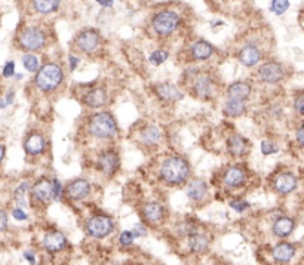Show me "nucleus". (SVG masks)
Returning <instances> with one entry per match:
<instances>
[{
  "instance_id": "3",
  "label": "nucleus",
  "mask_w": 304,
  "mask_h": 265,
  "mask_svg": "<svg viewBox=\"0 0 304 265\" xmlns=\"http://www.w3.org/2000/svg\"><path fill=\"white\" fill-rule=\"evenodd\" d=\"M116 120L109 113H98L89 120V132L98 138H109L116 132Z\"/></svg>"
},
{
  "instance_id": "6",
  "label": "nucleus",
  "mask_w": 304,
  "mask_h": 265,
  "mask_svg": "<svg viewBox=\"0 0 304 265\" xmlns=\"http://www.w3.org/2000/svg\"><path fill=\"white\" fill-rule=\"evenodd\" d=\"M20 43L27 51H36L40 49L45 43V34L39 28H26L20 34Z\"/></svg>"
},
{
  "instance_id": "7",
  "label": "nucleus",
  "mask_w": 304,
  "mask_h": 265,
  "mask_svg": "<svg viewBox=\"0 0 304 265\" xmlns=\"http://www.w3.org/2000/svg\"><path fill=\"white\" fill-rule=\"evenodd\" d=\"M258 77L264 83H278L279 80L283 77V70L282 67L276 63H266L260 67L258 70Z\"/></svg>"
},
{
  "instance_id": "41",
  "label": "nucleus",
  "mask_w": 304,
  "mask_h": 265,
  "mask_svg": "<svg viewBox=\"0 0 304 265\" xmlns=\"http://www.w3.org/2000/svg\"><path fill=\"white\" fill-rule=\"evenodd\" d=\"M52 184H53V199H60V196H61V182L58 179H53Z\"/></svg>"
},
{
  "instance_id": "25",
  "label": "nucleus",
  "mask_w": 304,
  "mask_h": 265,
  "mask_svg": "<svg viewBox=\"0 0 304 265\" xmlns=\"http://www.w3.org/2000/svg\"><path fill=\"white\" fill-rule=\"evenodd\" d=\"M206 184L201 181V179H193L190 184H189V188H187V196L190 197L191 200H201L206 196Z\"/></svg>"
},
{
  "instance_id": "19",
  "label": "nucleus",
  "mask_w": 304,
  "mask_h": 265,
  "mask_svg": "<svg viewBox=\"0 0 304 265\" xmlns=\"http://www.w3.org/2000/svg\"><path fill=\"white\" fill-rule=\"evenodd\" d=\"M105 100H107V93H105V90L101 88L92 89V90H89L88 93L83 97L85 104H86L88 107H92V108H98V107L104 105Z\"/></svg>"
},
{
  "instance_id": "8",
  "label": "nucleus",
  "mask_w": 304,
  "mask_h": 265,
  "mask_svg": "<svg viewBox=\"0 0 304 265\" xmlns=\"http://www.w3.org/2000/svg\"><path fill=\"white\" fill-rule=\"evenodd\" d=\"M67 246V239L60 231H48L43 237V248L48 252H60Z\"/></svg>"
},
{
  "instance_id": "11",
  "label": "nucleus",
  "mask_w": 304,
  "mask_h": 265,
  "mask_svg": "<svg viewBox=\"0 0 304 265\" xmlns=\"http://www.w3.org/2000/svg\"><path fill=\"white\" fill-rule=\"evenodd\" d=\"M117 166H119V157L114 152H104L98 157V167L107 175H113Z\"/></svg>"
},
{
  "instance_id": "49",
  "label": "nucleus",
  "mask_w": 304,
  "mask_h": 265,
  "mask_svg": "<svg viewBox=\"0 0 304 265\" xmlns=\"http://www.w3.org/2000/svg\"><path fill=\"white\" fill-rule=\"evenodd\" d=\"M6 105H8V102H6V100H2V98H0V108H5Z\"/></svg>"
},
{
  "instance_id": "13",
  "label": "nucleus",
  "mask_w": 304,
  "mask_h": 265,
  "mask_svg": "<svg viewBox=\"0 0 304 265\" xmlns=\"http://www.w3.org/2000/svg\"><path fill=\"white\" fill-rule=\"evenodd\" d=\"M33 196L40 202H49L53 199V184L48 179H42L33 188Z\"/></svg>"
},
{
  "instance_id": "50",
  "label": "nucleus",
  "mask_w": 304,
  "mask_h": 265,
  "mask_svg": "<svg viewBox=\"0 0 304 265\" xmlns=\"http://www.w3.org/2000/svg\"><path fill=\"white\" fill-rule=\"evenodd\" d=\"M3 156H5V147L0 145V162H2V159H3Z\"/></svg>"
},
{
  "instance_id": "32",
  "label": "nucleus",
  "mask_w": 304,
  "mask_h": 265,
  "mask_svg": "<svg viewBox=\"0 0 304 265\" xmlns=\"http://www.w3.org/2000/svg\"><path fill=\"white\" fill-rule=\"evenodd\" d=\"M23 64L28 71H36L39 68V61L34 55H24L23 56Z\"/></svg>"
},
{
  "instance_id": "27",
  "label": "nucleus",
  "mask_w": 304,
  "mask_h": 265,
  "mask_svg": "<svg viewBox=\"0 0 304 265\" xmlns=\"http://www.w3.org/2000/svg\"><path fill=\"white\" fill-rule=\"evenodd\" d=\"M212 52L214 49L208 42H198V43H194V46L191 49V53L196 60H208L212 55Z\"/></svg>"
},
{
  "instance_id": "1",
  "label": "nucleus",
  "mask_w": 304,
  "mask_h": 265,
  "mask_svg": "<svg viewBox=\"0 0 304 265\" xmlns=\"http://www.w3.org/2000/svg\"><path fill=\"white\" fill-rule=\"evenodd\" d=\"M189 164L184 159L181 157H169L166 159L162 169H160V175L169 184H180L183 182L186 178L189 177Z\"/></svg>"
},
{
  "instance_id": "22",
  "label": "nucleus",
  "mask_w": 304,
  "mask_h": 265,
  "mask_svg": "<svg viewBox=\"0 0 304 265\" xmlns=\"http://www.w3.org/2000/svg\"><path fill=\"white\" fill-rule=\"evenodd\" d=\"M227 148L230 154L233 156H242L248 152V141L241 137V135H235L227 141Z\"/></svg>"
},
{
  "instance_id": "36",
  "label": "nucleus",
  "mask_w": 304,
  "mask_h": 265,
  "mask_svg": "<svg viewBox=\"0 0 304 265\" xmlns=\"http://www.w3.org/2000/svg\"><path fill=\"white\" fill-rule=\"evenodd\" d=\"M135 239V234L132 233V231H123L122 234H120V243L123 244V246H129V244H132V241Z\"/></svg>"
},
{
  "instance_id": "30",
  "label": "nucleus",
  "mask_w": 304,
  "mask_h": 265,
  "mask_svg": "<svg viewBox=\"0 0 304 265\" xmlns=\"http://www.w3.org/2000/svg\"><path fill=\"white\" fill-rule=\"evenodd\" d=\"M160 138V132L156 126H147L141 132V141L147 142V144H154Z\"/></svg>"
},
{
  "instance_id": "10",
  "label": "nucleus",
  "mask_w": 304,
  "mask_h": 265,
  "mask_svg": "<svg viewBox=\"0 0 304 265\" xmlns=\"http://www.w3.org/2000/svg\"><path fill=\"white\" fill-rule=\"evenodd\" d=\"M89 194V184L85 179H76L65 188V196L71 200H80Z\"/></svg>"
},
{
  "instance_id": "14",
  "label": "nucleus",
  "mask_w": 304,
  "mask_h": 265,
  "mask_svg": "<svg viewBox=\"0 0 304 265\" xmlns=\"http://www.w3.org/2000/svg\"><path fill=\"white\" fill-rule=\"evenodd\" d=\"M275 188L278 190L279 193L282 194H287V193H291L292 190L297 187V179L292 174H279L278 177L275 178Z\"/></svg>"
},
{
  "instance_id": "23",
  "label": "nucleus",
  "mask_w": 304,
  "mask_h": 265,
  "mask_svg": "<svg viewBox=\"0 0 304 265\" xmlns=\"http://www.w3.org/2000/svg\"><path fill=\"white\" fill-rule=\"evenodd\" d=\"M243 181H245V172L241 167H230L226 172L224 184L227 187H239L241 184H243Z\"/></svg>"
},
{
  "instance_id": "28",
  "label": "nucleus",
  "mask_w": 304,
  "mask_h": 265,
  "mask_svg": "<svg viewBox=\"0 0 304 265\" xmlns=\"http://www.w3.org/2000/svg\"><path fill=\"white\" fill-rule=\"evenodd\" d=\"M224 113L231 117L241 116L245 113V102L243 101H235V100H228L224 105Z\"/></svg>"
},
{
  "instance_id": "43",
  "label": "nucleus",
  "mask_w": 304,
  "mask_h": 265,
  "mask_svg": "<svg viewBox=\"0 0 304 265\" xmlns=\"http://www.w3.org/2000/svg\"><path fill=\"white\" fill-rule=\"evenodd\" d=\"M6 225H8V215H6V212L0 211V231L5 230Z\"/></svg>"
},
{
  "instance_id": "12",
  "label": "nucleus",
  "mask_w": 304,
  "mask_h": 265,
  "mask_svg": "<svg viewBox=\"0 0 304 265\" xmlns=\"http://www.w3.org/2000/svg\"><path fill=\"white\" fill-rule=\"evenodd\" d=\"M156 93L164 101H178V100L183 98L181 90L175 85H172V83H160V85H157L156 86Z\"/></svg>"
},
{
  "instance_id": "42",
  "label": "nucleus",
  "mask_w": 304,
  "mask_h": 265,
  "mask_svg": "<svg viewBox=\"0 0 304 265\" xmlns=\"http://www.w3.org/2000/svg\"><path fill=\"white\" fill-rule=\"evenodd\" d=\"M12 215L16 221H26L27 219V214L23 211V209H13Z\"/></svg>"
},
{
  "instance_id": "40",
  "label": "nucleus",
  "mask_w": 304,
  "mask_h": 265,
  "mask_svg": "<svg viewBox=\"0 0 304 265\" xmlns=\"http://www.w3.org/2000/svg\"><path fill=\"white\" fill-rule=\"evenodd\" d=\"M132 233L135 234V237H139V236H146V234H147V230H146V227H144L142 224H139L138 222V224H135Z\"/></svg>"
},
{
  "instance_id": "47",
  "label": "nucleus",
  "mask_w": 304,
  "mask_h": 265,
  "mask_svg": "<svg viewBox=\"0 0 304 265\" xmlns=\"http://www.w3.org/2000/svg\"><path fill=\"white\" fill-rule=\"evenodd\" d=\"M5 100H6V102H8V104H12V101H13V90H11V92H9V93L6 95V98H5Z\"/></svg>"
},
{
  "instance_id": "31",
  "label": "nucleus",
  "mask_w": 304,
  "mask_h": 265,
  "mask_svg": "<svg viewBox=\"0 0 304 265\" xmlns=\"http://www.w3.org/2000/svg\"><path fill=\"white\" fill-rule=\"evenodd\" d=\"M28 190V182H23L18 188L15 190V202L21 206L26 204V193Z\"/></svg>"
},
{
  "instance_id": "37",
  "label": "nucleus",
  "mask_w": 304,
  "mask_h": 265,
  "mask_svg": "<svg viewBox=\"0 0 304 265\" xmlns=\"http://www.w3.org/2000/svg\"><path fill=\"white\" fill-rule=\"evenodd\" d=\"M248 202H245V200H233V202H230V207L231 209H235V211H238V212H243L245 209H248Z\"/></svg>"
},
{
  "instance_id": "18",
  "label": "nucleus",
  "mask_w": 304,
  "mask_h": 265,
  "mask_svg": "<svg viewBox=\"0 0 304 265\" xmlns=\"http://www.w3.org/2000/svg\"><path fill=\"white\" fill-rule=\"evenodd\" d=\"M194 90L201 98H209L212 95V80L208 74H199L194 82Z\"/></svg>"
},
{
  "instance_id": "26",
  "label": "nucleus",
  "mask_w": 304,
  "mask_h": 265,
  "mask_svg": "<svg viewBox=\"0 0 304 265\" xmlns=\"http://www.w3.org/2000/svg\"><path fill=\"white\" fill-rule=\"evenodd\" d=\"M189 248H190L191 252L203 253L208 249V239L203 234L196 233L189 237Z\"/></svg>"
},
{
  "instance_id": "39",
  "label": "nucleus",
  "mask_w": 304,
  "mask_h": 265,
  "mask_svg": "<svg viewBox=\"0 0 304 265\" xmlns=\"http://www.w3.org/2000/svg\"><path fill=\"white\" fill-rule=\"evenodd\" d=\"M294 108H295V111L300 114H304V93L303 95H300L295 102H294Z\"/></svg>"
},
{
  "instance_id": "16",
  "label": "nucleus",
  "mask_w": 304,
  "mask_h": 265,
  "mask_svg": "<svg viewBox=\"0 0 304 265\" xmlns=\"http://www.w3.org/2000/svg\"><path fill=\"white\" fill-rule=\"evenodd\" d=\"M251 93V86L245 82H236L233 83L227 90L228 100H235V101H245Z\"/></svg>"
},
{
  "instance_id": "44",
  "label": "nucleus",
  "mask_w": 304,
  "mask_h": 265,
  "mask_svg": "<svg viewBox=\"0 0 304 265\" xmlns=\"http://www.w3.org/2000/svg\"><path fill=\"white\" fill-rule=\"evenodd\" d=\"M24 258L30 262V265L36 264V258H34V253L33 252H24Z\"/></svg>"
},
{
  "instance_id": "5",
  "label": "nucleus",
  "mask_w": 304,
  "mask_h": 265,
  "mask_svg": "<svg viewBox=\"0 0 304 265\" xmlns=\"http://www.w3.org/2000/svg\"><path fill=\"white\" fill-rule=\"evenodd\" d=\"M180 24V16L172 11H164L157 13L153 20V28L159 34H171Z\"/></svg>"
},
{
  "instance_id": "46",
  "label": "nucleus",
  "mask_w": 304,
  "mask_h": 265,
  "mask_svg": "<svg viewBox=\"0 0 304 265\" xmlns=\"http://www.w3.org/2000/svg\"><path fill=\"white\" fill-rule=\"evenodd\" d=\"M68 61H70V68H71V71H73L77 67V64H79V58H76L75 55H70Z\"/></svg>"
},
{
  "instance_id": "29",
  "label": "nucleus",
  "mask_w": 304,
  "mask_h": 265,
  "mask_svg": "<svg viewBox=\"0 0 304 265\" xmlns=\"http://www.w3.org/2000/svg\"><path fill=\"white\" fill-rule=\"evenodd\" d=\"M33 6H34V9H36V11H39V12L49 13V12H53V11H57V9H58V6H60V2H55V0H48V2L36 0V2H33Z\"/></svg>"
},
{
  "instance_id": "34",
  "label": "nucleus",
  "mask_w": 304,
  "mask_h": 265,
  "mask_svg": "<svg viewBox=\"0 0 304 265\" xmlns=\"http://www.w3.org/2000/svg\"><path fill=\"white\" fill-rule=\"evenodd\" d=\"M168 60V53L165 51H154L150 55V63L154 65H160L162 63H165Z\"/></svg>"
},
{
  "instance_id": "20",
  "label": "nucleus",
  "mask_w": 304,
  "mask_h": 265,
  "mask_svg": "<svg viewBox=\"0 0 304 265\" xmlns=\"http://www.w3.org/2000/svg\"><path fill=\"white\" fill-rule=\"evenodd\" d=\"M294 225H295L294 224V219L287 218V216H282V218L276 219V222L273 224V233L278 237H287V236H290L292 233Z\"/></svg>"
},
{
  "instance_id": "45",
  "label": "nucleus",
  "mask_w": 304,
  "mask_h": 265,
  "mask_svg": "<svg viewBox=\"0 0 304 265\" xmlns=\"http://www.w3.org/2000/svg\"><path fill=\"white\" fill-rule=\"evenodd\" d=\"M297 141H298L301 145H304V125L297 130Z\"/></svg>"
},
{
  "instance_id": "15",
  "label": "nucleus",
  "mask_w": 304,
  "mask_h": 265,
  "mask_svg": "<svg viewBox=\"0 0 304 265\" xmlns=\"http://www.w3.org/2000/svg\"><path fill=\"white\" fill-rule=\"evenodd\" d=\"M272 253H273V258L278 262H288V261H291L292 256L295 255V248L292 246L291 243L282 241V243H278L273 248Z\"/></svg>"
},
{
  "instance_id": "17",
  "label": "nucleus",
  "mask_w": 304,
  "mask_h": 265,
  "mask_svg": "<svg viewBox=\"0 0 304 265\" xmlns=\"http://www.w3.org/2000/svg\"><path fill=\"white\" fill-rule=\"evenodd\" d=\"M142 216L147 222L150 224H157L164 218V207L157 203H147L142 207Z\"/></svg>"
},
{
  "instance_id": "9",
  "label": "nucleus",
  "mask_w": 304,
  "mask_h": 265,
  "mask_svg": "<svg viewBox=\"0 0 304 265\" xmlns=\"http://www.w3.org/2000/svg\"><path fill=\"white\" fill-rule=\"evenodd\" d=\"M77 48L83 52H94L100 45V34L95 30H88L79 34L76 40Z\"/></svg>"
},
{
  "instance_id": "48",
  "label": "nucleus",
  "mask_w": 304,
  "mask_h": 265,
  "mask_svg": "<svg viewBox=\"0 0 304 265\" xmlns=\"http://www.w3.org/2000/svg\"><path fill=\"white\" fill-rule=\"evenodd\" d=\"M98 3H100V5H101V6H113V2H98Z\"/></svg>"
},
{
  "instance_id": "24",
  "label": "nucleus",
  "mask_w": 304,
  "mask_h": 265,
  "mask_svg": "<svg viewBox=\"0 0 304 265\" xmlns=\"http://www.w3.org/2000/svg\"><path fill=\"white\" fill-rule=\"evenodd\" d=\"M24 148H26V152L28 154H40V153L43 152V148H45V139L42 135H38V134H34V135H30L28 138H27L26 144H24Z\"/></svg>"
},
{
  "instance_id": "21",
  "label": "nucleus",
  "mask_w": 304,
  "mask_h": 265,
  "mask_svg": "<svg viewBox=\"0 0 304 265\" xmlns=\"http://www.w3.org/2000/svg\"><path fill=\"white\" fill-rule=\"evenodd\" d=\"M260 60V51L254 46V45H248L245 46L241 52H239V61L246 67L255 65Z\"/></svg>"
},
{
  "instance_id": "38",
  "label": "nucleus",
  "mask_w": 304,
  "mask_h": 265,
  "mask_svg": "<svg viewBox=\"0 0 304 265\" xmlns=\"http://www.w3.org/2000/svg\"><path fill=\"white\" fill-rule=\"evenodd\" d=\"M13 73H15V63H13V61L6 63V65L3 67V76L12 77Z\"/></svg>"
},
{
  "instance_id": "35",
  "label": "nucleus",
  "mask_w": 304,
  "mask_h": 265,
  "mask_svg": "<svg viewBox=\"0 0 304 265\" xmlns=\"http://www.w3.org/2000/svg\"><path fill=\"white\" fill-rule=\"evenodd\" d=\"M279 152V147L276 144L270 142V141H263L261 142V153L264 156H269V154H275V153Z\"/></svg>"
},
{
  "instance_id": "4",
  "label": "nucleus",
  "mask_w": 304,
  "mask_h": 265,
  "mask_svg": "<svg viewBox=\"0 0 304 265\" xmlns=\"http://www.w3.org/2000/svg\"><path fill=\"white\" fill-rule=\"evenodd\" d=\"M86 230L92 237L102 239L113 231V221L109 216L95 215L86 222Z\"/></svg>"
},
{
  "instance_id": "33",
  "label": "nucleus",
  "mask_w": 304,
  "mask_h": 265,
  "mask_svg": "<svg viewBox=\"0 0 304 265\" xmlns=\"http://www.w3.org/2000/svg\"><path fill=\"white\" fill-rule=\"evenodd\" d=\"M288 6H290V2H279V0H275V2H272V5H270V11L275 13H283L287 9H288Z\"/></svg>"
},
{
  "instance_id": "2",
  "label": "nucleus",
  "mask_w": 304,
  "mask_h": 265,
  "mask_svg": "<svg viewBox=\"0 0 304 265\" xmlns=\"http://www.w3.org/2000/svg\"><path fill=\"white\" fill-rule=\"evenodd\" d=\"M63 70L57 64H46L39 70L36 85L42 90H52L63 82Z\"/></svg>"
}]
</instances>
